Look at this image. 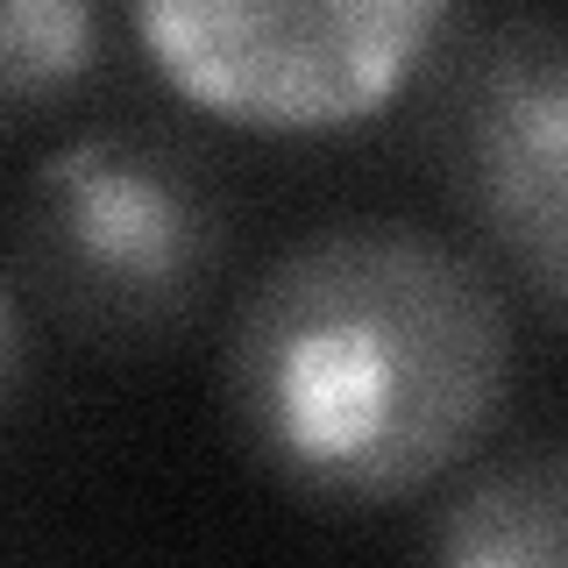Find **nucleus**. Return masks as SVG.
I'll return each mask as SVG.
<instances>
[{
  "label": "nucleus",
  "mask_w": 568,
  "mask_h": 568,
  "mask_svg": "<svg viewBox=\"0 0 568 568\" xmlns=\"http://www.w3.org/2000/svg\"><path fill=\"white\" fill-rule=\"evenodd\" d=\"M511 369V292L469 242L342 213L284 242L235 298L221 405L284 490L398 505L476 455Z\"/></svg>",
  "instance_id": "1"
},
{
  "label": "nucleus",
  "mask_w": 568,
  "mask_h": 568,
  "mask_svg": "<svg viewBox=\"0 0 568 568\" xmlns=\"http://www.w3.org/2000/svg\"><path fill=\"white\" fill-rule=\"evenodd\" d=\"M242 248V192L206 135L106 114L58 135L8 221L29 313L100 363H142L206 327Z\"/></svg>",
  "instance_id": "2"
},
{
  "label": "nucleus",
  "mask_w": 568,
  "mask_h": 568,
  "mask_svg": "<svg viewBox=\"0 0 568 568\" xmlns=\"http://www.w3.org/2000/svg\"><path fill=\"white\" fill-rule=\"evenodd\" d=\"M413 142L505 292L568 327V14L448 8L413 64Z\"/></svg>",
  "instance_id": "3"
},
{
  "label": "nucleus",
  "mask_w": 568,
  "mask_h": 568,
  "mask_svg": "<svg viewBox=\"0 0 568 568\" xmlns=\"http://www.w3.org/2000/svg\"><path fill=\"white\" fill-rule=\"evenodd\" d=\"M448 8H135L129 22L150 58L192 100L242 121H320L369 114Z\"/></svg>",
  "instance_id": "4"
},
{
  "label": "nucleus",
  "mask_w": 568,
  "mask_h": 568,
  "mask_svg": "<svg viewBox=\"0 0 568 568\" xmlns=\"http://www.w3.org/2000/svg\"><path fill=\"white\" fill-rule=\"evenodd\" d=\"M419 568H568V440L462 469L426 519Z\"/></svg>",
  "instance_id": "5"
},
{
  "label": "nucleus",
  "mask_w": 568,
  "mask_h": 568,
  "mask_svg": "<svg viewBox=\"0 0 568 568\" xmlns=\"http://www.w3.org/2000/svg\"><path fill=\"white\" fill-rule=\"evenodd\" d=\"M100 64H106V22L93 8L0 0V135L71 106Z\"/></svg>",
  "instance_id": "6"
},
{
  "label": "nucleus",
  "mask_w": 568,
  "mask_h": 568,
  "mask_svg": "<svg viewBox=\"0 0 568 568\" xmlns=\"http://www.w3.org/2000/svg\"><path fill=\"white\" fill-rule=\"evenodd\" d=\"M29 377H36V313H29L22 284H14V271L0 263V419L22 405Z\"/></svg>",
  "instance_id": "7"
}]
</instances>
